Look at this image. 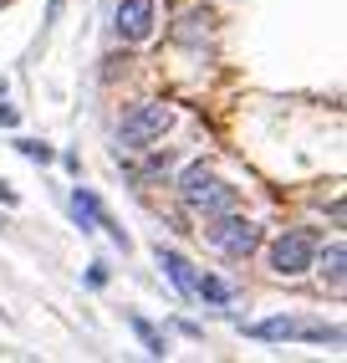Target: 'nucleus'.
I'll return each mask as SVG.
<instances>
[{
	"label": "nucleus",
	"instance_id": "nucleus-10",
	"mask_svg": "<svg viewBox=\"0 0 347 363\" xmlns=\"http://www.w3.org/2000/svg\"><path fill=\"white\" fill-rule=\"evenodd\" d=\"M194 297H205V302H215V307H225V302H230V286L200 272V277H194Z\"/></svg>",
	"mask_w": 347,
	"mask_h": 363
},
{
	"label": "nucleus",
	"instance_id": "nucleus-13",
	"mask_svg": "<svg viewBox=\"0 0 347 363\" xmlns=\"http://www.w3.org/2000/svg\"><path fill=\"white\" fill-rule=\"evenodd\" d=\"M0 205H16V189H11L6 179H0Z\"/></svg>",
	"mask_w": 347,
	"mask_h": 363
},
{
	"label": "nucleus",
	"instance_id": "nucleus-2",
	"mask_svg": "<svg viewBox=\"0 0 347 363\" xmlns=\"http://www.w3.org/2000/svg\"><path fill=\"white\" fill-rule=\"evenodd\" d=\"M169 123H174L169 103H138V108L118 123V143H123V149H148V143H159V138L169 133Z\"/></svg>",
	"mask_w": 347,
	"mask_h": 363
},
{
	"label": "nucleus",
	"instance_id": "nucleus-14",
	"mask_svg": "<svg viewBox=\"0 0 347 363\" xmlns=\"http://www.w3.org/2000/svg\"><path fill=\"white\" fill-rule=\"evenodd\" d=\"M0 123H6V128H16V108H6V103H0Z\"/></svg>",
	"mask_w": 347,
	"mask_h": 363
},
{
	"label": "nucleus",
	"instance_id": "nucleus-1",
	"mask_svg": "<svg viewBox=\"0 0 347 363\" xmlns=\"http://www.w3.org/2000/svg\"><path fill=\"white\" fill-rule=\"evenodd\" d=\"M179 195H184V205H189L194 215H205V220H215V215L235 210V189L220 179L215 169H205V164H189V169H184Z\"/></svg>",
	"mask_w": 347,
	"mask_h": 363
},
{
	"label": "nucleus",
	"instance_id": "nucleus-9",
	"mask_svg": "<svg viewBox=\"0 0 347 363\" xmlns=\"http://www.w3.org/2000/svg\"><path fill=\"white\" fill-rule=\"evenodd\" d=\"M342 261H347L342 240H332V246L322 251V277H327V286H332V292H342Z\"/></svg>",
	"mask_w": 347,
	"mask_h": 363
},
{
	"label": "nucleus",
	"instance_id": "nucleus-5",
	"mask_svg": "<svg viewBox=\"0 0 347 363\" xmlns=\"http://www.w3.org/2000/svg\"><path fill=\"white\" fill-rule=\"evenodd\" d=\"M307 266H317V235L312 230H286L271 246V272L276 277H302Z\"/></svg>",
	"mask_w": 347,
	"mask_h": 363
},
{
	"label": "nucleus",
	"instance_id": "nucleus-11",
	"mask_svg": "<svg viewBox=\"0 0 347 363\" xmlns=\"http://www.w3.org/2000/svg\"><path fill=\"white\" fill-rule=\"evenodd\" d=\"M133 333L143 337V348L154 353V358H164V353H169V337H159V333H154V323H143V318H133Z\"/></svg>",
	"mask_w": 347,
	"mask_h": 363
},
{
	"label": "nucleus",
	"instance_id": "nucleus-6",
	"mask_svg": "<svg viewBox=\"0 0 347 363\" xmlns=\"http://www.w3.org/2000/svg\"><path fill=\"white\" fill-rule=\"evenodd\" d=\"M72 215H77L82 230H108L123 251H128V235H123V225H113V215L103 210V200L92 195V189H72Z\"/></svg>",
	"mask_w": 347,
	"mask_h": 363
},
{
	"label": "nucleus",
	"instance_id": "nucleus-7",
	"mask_svg": "<svg viewBox=\"0 0 347 363\" xmlns=\"http://www.w3.org/2000/svg\"><path fill=\"white\" fill-rule=\"evenodd\" d=\"M113 26H118L123 41H148L154 36V0H123Z\"/></svg>",
	"mask_w": 347,
	"mask_h": 363
},
{
	"label": "nucleus",
	"instance_id": "nucleus-4",
	"mask_svg": "<svg viewBox=\"0 0 347 363\" xmlns=\"http://www.w3.org/2000/svg\"><path fill=\"white\" fill-rule=\"evenodd\" d=\"M210 240H215V246L225 251V256L245 261V256L261 246V225H256V220H245V215H235V210H225V215H215Z\"/></svg>",
	"mask_w": 347,
	"mask_h": 363
},
{
	"label": "nucleus",
	"instance_id": "nucleus-12",
	"mask_svg": "<svg viewBox=\"0 0 347 363\" xmlns=\"http://www.w3.org/2000/svg\"><path fill=\"white\" fill-rule=\"evenodd\" d=\"M16 149L26 154V159H41V164H52V149H46V143H36V138H21Z\"/></svg>",
	"mask_w": 347,
	"mask_h": 363
},
{
	"label": "nucleus",
	"instance_id": "nucleus-8",
	"mask_svg": "<svg viewBox=\"0 0 347 363\" xmlns=\"http://www.w3.org/2000/svg\"><path fill=\"white\" fill-rule=\"evenodd\" d=\"M159 266H164V277L179 286L184 297H194V277H200V272H194V266H189L179 251H164V246H159Z\"/></svg>",
	"mask_w": 347,
	"mask_h": 363
},
{
	"label": "nucleus",
	"instance_id": "nucleus-3",
	"mask_svg": "<svg viewBox=\"0 0 347 363\" xmlns=\"http://www.w3.org/2000/svg\"><path fill=\"white\" fill-rule=\"evenodd\" d=\"M251 337H266V343H342V328L302 323V318H266V323H251Z\"/></svg>",
	"mask_w": 347,
	"mask_h": 363
}]
</instances>
